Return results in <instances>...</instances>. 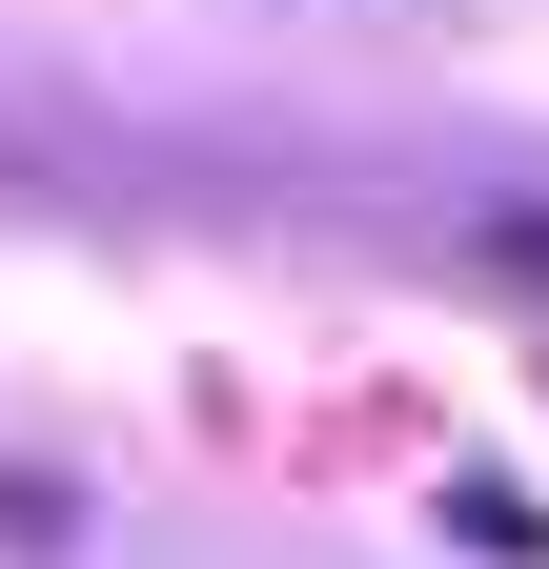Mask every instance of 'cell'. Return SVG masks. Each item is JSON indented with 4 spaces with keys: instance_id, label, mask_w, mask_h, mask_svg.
<instances>
[{
    "instance_id": "cell-1",
    "label": "cell",
    "mask_w": 549,
    "mask_h": 569,
    "mask_svg": "<svg viewBox=\"0 0 549 569\" xmlns=\"http://www.w3.org/2000/svg\"><path fill=\"white\" fill-rule=\"evenodd\" d=\"M489 264H529V284H549V203H509V224H489Z\"/></svg>"
}]
</instances>
